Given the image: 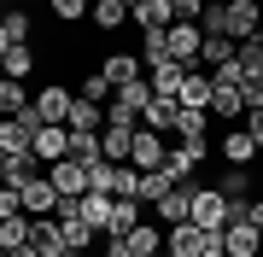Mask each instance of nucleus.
Listing matches in <instances>:
<instances>
[{"mask_svg":"<svg viewBox=\"0 0 263 257\" xmlns=\"http://www.w3.org/2000/svg\"><path fill=\"white\" fill-rule=\"evenodd\" d=\"M123 240H129V251H135V257H158V251H164V228H152V222L129 228Z\"/></svg>","mask_w":263,"mask_h":257,"instance_id":"24","label":"nucleus"},{"mask_svg":"<svg viewBox=\"0 0 263 257\" xmlns=\"http://www.w3.org/2000/svg\"><path fill=\"white\" fill-rule=\"evenodd\" d=\"M47 6H53V18H59V24H82L88 12H94V0H47Z\"/></svg>","mask_w":263,"mask_h":257,"instance_id":"37","label":"nucleus"},{"mask_svg":"<svg viewBox=\"0 0 263 257\" xmlns=\"http://www.w3.org/2000/svg\"><path fill=\"white\" fill-rule=\"evenodd\" d=\"M0 65H6V76H12V82H24L29 70H35V47H29V41H12Z\"/></svg>","mask_w":263,"mask_h":257,"instance_id":"25","label":"nucleus"},{"mask_svg":"<svg viewBox=\"0 0 263 257\" xmlns=\"http://www.w3.org/2000/svg\"><path fill=\"white\" fill-rule=\"evenodd\" d=\"M65 129L100 134V129H105V105H94V100H82V94H76V100H70V117H65Z\"/></svg>","mask_w":263,"mask_h":257,"instance_id":"18","label":"nucleus"},{"mask_svg":"<svg viewBox=\"0 0 263 257\" xmlns=\"http://www.w3.org/2000/svg\"><path fill=\"white\" fill-rule=\"evenodd\" d=\"M240 47H234V41H228V35H205V47H199V65H228V58H234Z\"/></svg>","mask_w":263,"mask_h":257,"instance_id":"31","label":"nucleus"},{"mask_svg":"<svg viewBox=\"0 0 263 257\" xmlns=\"http://www.w3.org/2000/svg\"><path fill=\"white\" fill-rule=\"evenodd\" d=\"M70 158L82 164V170H88V164H100V158H105L100 134H82V129H70Z\"/></svg>","mask_w":263,"mask_h":257,"instance_id":"29","label":"nucleus"},{"mask_svg":"<svg viewBox=\"0 0 263 257\" xmlns=\"http://www.w3.org/2000/svg\"><path fill=\"white\" fill-rule=\"evenodd\" d=\"M211 82H216V88H240V82H246L240 58H228V65H216V70H211Z\"/></svg>","mask_w":263,"mask_h":257,"instance_id":"40","label":"nucleus"},{"mask_svg":"<svg viewBox=\"0 0 263 257\" xmlns=\"http://www.w3.org/2000/svg\"><path fill=\"white\" fill-rule=\"evenodd\" d=\"M24 111H29V88L6 76L0 82V117H24Z\"/></svg>","mask_w":263,"mask_h":257,"instance_id":"30","label":"nucleus"},{"mask_svg":"<svg viewBox=\"0 0 263 257\" xmlns=\"http://www.w3.org/2000/svg\"><path fill=\"white\" fill-rule=\"evenodd\" d=\"M240 100H246V111H257V105H263V76H246L240 82Z\"/></svg>","mask_w":263,"mask_h":257,"instance_id":"41","label":"nucleus"},{"mask_svg":"<svg viewBox=\"0 0 263 257\" xmlns=\"http://www.w3.org/2000/svg\"><path fill=\"white\" fill-rule=\"evenodd\" d=\"M146 82H152V100H176L181 94V82H187V65H158V70H146Z\"/></svg>","mask_w":263,"mask_h":257,"instance_id":"17","label":"nucleus"},{"mask_svg":"<svg viewBox=\"0 0 263 257\" xmlns=\"http://www.w3.org/2000/svg\"><path fill=\"white\" fill-rule=\"evenodd\" d=\"M199 257H228V246H222V234H211L205 246H199Z\"/></svg>","mask_w":263,"mask_h":257,"instance_id":"45","label":"nucleus"},{"mask_svg":"<svg viewBox=\"0 0 263 257\" xmlns=\"http://www.w3.org/2000/svg\"><path fill=\"white\" fill-rule=\"evenodd\" d=\"M76 205H82V222L94 234H111V216H117V199H111V193H82Z\"/></svg>","mask_w":263,"mask_h":257,"instance_id":"11","label":"nucleus"},{"mask_svg":"<svg viewBox=\"0 0 263 257\" xmlns=\"http://www.w3.org/2000/svg\"><path fill=\"white\" fill-rule=\"evenodd\" d=\"M193 222H199L205 234H222L228 222H234V205H228L216 187H193Z\"/></svg>","mask_w":263,"mask_h":257,"instance_id":"1","label":"nucleus"},{"mask_svg":"<svg viewBox=\"0 0 263 257\" xmlns=\"http://www.w3.org/2000/svg\"><path fill=\"white\" fill-rule=\"evenodd\" d=\"M47 181L59 187V199H82L88 187H94V181H88V170L76 158H59V164H47Z\"/></svg>","mask_w":263,"mask_h":257,"instance_id":"4","label":"nucleus"},{"mask_svg":"<svg viewBox=\"0 0 263 257\" xmlns=\"http://www.w3.org/2000/svg\"><path fill=\"white\" fill-rule=\"evenodd\" d=\"M176 141H211V111H193V105H181L176 111Z\"/></svg>","mask_w":263,"mask_h":257,"instance_id":"19","label":"nucleus"},{"mask_svg":"<svg viewBox=\"0 0 263 257\" xmlns=\"http://www.w3.org/2000/svg\"><path fill=\"white\" fill-rule=\"evenodd\" d=\"M100 146H105V158H111V164H129V152H135V129L105 123V129H100Z\"/></svg>","mask_w":263,"mask_h":257,"instance_id":"22","label":"nucleus"},{"mask_svg":"<svg viewBox=\"0 0 263 257\" xmlns=\"http://www.w3.org/2000/svg\"><path fill=\"white\" fill-rule=\"evenodd\" d=\"M29 141H35V129L24 117H0V152H29Z\"/></svg>","mask_w":263,"mask_h":257,"instance_id":"23","label":"nucleus"},{"mask_svg":"<svg viewBox=\"0 0 263 257\" xmlns=\"http://www.w3.org/2000/svg\"><path fill=\"white\" fill-rule=\"evenodd\" d=\"M123 6H129V12H135V6H141V0H123Z\"/></svg>","mask_w":263,"mask_h":257,"instance_id":"51","label":"nucleus"},{"mask_svg":"<svg viewBox=\"0 0 263 257\" xmlns=\"http://www.w3.org/2000/svg\"><path fill=\"white\" fill-rule=\"evenodd\" d=\"M0 187H6V152H0Z\"/></svg>","mask_w":263,"mask_h":257,"instance_id":"50","label":"nucleus"},{"mask_svg":"<svg viewBox=\"0 0 263 257\" xmlns=\"http://www.w3.org/2000/svg\"><path fill=\"white\" fill-rule=\"evenodd\" d=\"M170 187H176V181H170V175H164V164H158V170H141V187H135V199H141V205H158Z\"/></svg>","mask_w":263,"mask_h":257,"instance_id":"28","label":"nucleus"},{"mask_svg":"<svg viewBox=\"0 0 263 257\" xmlns=\"http://www.w3.org/2000/svg\"><path fill=\"white\" fill-rule=\"evenodd\" d=\"M35 175H47V164H41L35 152H6V187H18V193H24Z\"/></svg>","mask_w":263,"mask_h":257,"instance_id":"14","label":"nucleus"},{"mask_svg":"<svg viewBox=\"0 0 263 257\" xmlns=\"http://www.w3.org/2000/svg\"><path fill=\"white\" fill-rule=\"evenodd\" d=\"M170 6H176V18H181V24H199V12H205V0H170Z\"/></svg>","mask_w":263,"mask_h":257,"instance_id":"43","label":"nucleus"},{"mask_svg":"<svg viewBox=\"0 0 263 257\" xmlns=\"http://www.w3.org/2000/svg\"><path fill=\"white\" fill-rule=\"evenodd\" d=\"M12 246H29V216H24V210L0 222V251H12Z\"/></svg>","mask_w":263,"mask_h":257,"instance_id":"32","label":"nucleus"},{"mask_svg":"<svg viewBox=\"0 0 263 257\" xmlns=\"http://www.w3.org/2000/svg\"><path fill=\"white\" fill-rule=\"evenodd\" d=\"M88 18H94L100 29H117L123 18H129V6H123V0H94V12H88Z\"/></svg>","mask_w":263,"mask_h":257,"instance_id":"35","label":"nucleus"},{"mask_svg":"<svg viewBox=\"0 0 263 257\" xmlns=\"http://www.w3.org/2000/svg\"><path fill=\"white\" fill-rule=\"evenodd\" d=\"M29 152H35L41 164L70 158V129H65V123H41V129H35V141H29Z\"/></svg>","mask_w":263,"mask_h":257,"instance_id":"6","label":"nucleus"},{"mask_svg":"<svg viewBox=\"0 0 263 257\" xmlns=\"http://www.w3.org/2000/svg\"><path fill=\"white\" fill-rule=\"evenodd\" d=\"M0 257H41L35 246H12V251H0Z\"/></svg>","mask_w":263,"mask_h":257,"instance_id":"48","label":"nucleus"},{"mask_svg":"<svg viewBox=\"0 0 263 257\" xmlns=\"http://www.w3.org/2000/svg\"><path fill=\"white\" fill-rule=\"evenodd\" d=\"M0 24H6L12 41H29V12H24V6H6V12H0Z\"/></svg>","mask_w":263,"mask_h":257,"instance_id":"38","label":"nucleus"},{"mask_svg":"<svg viewBox=\"0 0 263 257\" xmlns=\"http://www.w3.org/2000/svg\"><path fill=\"white\" fill-rule=\"evenodd\" d=\"M164 41H170V58L193 70V65H199V47H205V29H199V24H181V18H176V24L164 29Z\"/></svg>","mask_w":263,"mask_h":257,"instance_id":"3","label":"nucleus"},{"mask_svg":"<svg viewBox=\"0 0 263 257\" xmlns=\"http://www.w3.org/2000/svg\"><path fill=\"white\" fill-rule=\"evenodd\" d=\"M82 257H88V251H82Z\"/></svg>","mask_w":263,"mask_h":257,"instance_id":"58","label":"nucleus"},{"mask_svg":"<svg viewBox=\"0 0 263 257\" xmlns=\"http://www.w3.org/2000/svg\"><path fill=\"white\" fill-rule=\"evenodd\" d=\"M76 94H82V100H94V105H105V100L117 94V88H111V82H105L100 70H94V76H82V88H76Z\"/></svg>","mask_w":263,"mask_h":257,"instance_id":"39","label":"nucleus"},{"mask_svg":"<svg viewBox=\"0 0 263 257\" xmlns=\"http://www.w3.org/2000/svg\"><path fill=\"white\" fill-rule=\"evenodd\" d=\"M176 111H181L176 100H152L146 111H141V129H158V134H170V129H176Z\"/></svg>","mask_w":263,"mask_h":257,"instance_id":"26","label":"nucleus"},{"mask_svg":"<svg viewBox=\"0 0 263 257\" xmlns=\"http://www.w3.org/2000/svg\"><path fill=\"white\" fill-rule=\"evenodd\" d=\"M211 94H216V82L205 76V70H187V82H181V94H176V105H193V111H211Z\"/></svg>","mask_w":263,"mask_h":257,"instance_id":"15","label":"nucleus"},{"mask_svg":"<svg viewBox=\"0 0 263 257\" xmlns=\"http://www.w3.org/2000/svg\"><path fill=\"white\" fill-rule=\"evenodd\" d=\"M216 193H222L228 205H246L252 199V170H246V164H228V170L216 175Z\"/></svg>","mask_w":263,"mask_h":257,"instance_id":"16","label":"nucleus"},{"mask_svg":"<svg viewBox=\"0 0 263 257\" xmlns=\"http://www.w3.org/2000/svg\"><path fill=\"white\" fill-rule=\"evenodd\" d=\"M164 158H170L164 134H158V129H135V152H129V164H135V170H158Z\"/></svg>","mask_w":263,"mask_h":257,"instance_id":"10","label":"nucleus"},{"mask_svg":"<svg viewBox=\"0 0 263 257\" xmlns=\"http://www.w3.org/2000/svg\"><path fill=\"white\" fill-rule=\"evenodd\" d=\"M193 170H199V158L187 152V146H176V152L164 158V175H170V181H193Z\"/></svg>","mask_w":263,"mask_h":257,"instance_id":"34","label":"nucleus"},{"mask_svg":"<svg viewBox=\"0 0 263 257\" xmlns=\"http://www.w3.org/2000/svg\"><path fill=\"white\" fill-rule=\"evenodd\" d=\"M257 47H263V24H257Z\"/></svg>","mask_w":263,"mask_h":257,"instance_id":"53","label":"nucleus"},{"mask_svg":"<svg viewBox=\"0 0 263 257\" xmlns=\"http://www.w3.org/2000/svg\"><path fill=\"white\" fill-rule=\"evenodd\" d=\"M216 6H228V0H216Z\"/></svg>","mask_w":263,"mask_h":257,"instance_id":"55","label":"nucleus"},{"mask_svg":"<svg viewBox=\"0 0 263 257\" xmlns=\"http://www.w3.org/2000/svg\"><path fill=\"white\" fill-rule=\"evenodd\" d=\"M257 24H263L257 0H228V6H222V35L234 41V47H240V41H257Z\"/></svg>","mask_w":263,"mask_h":257,"instance_id":"2","label":"nucleus"},{"mask_svg":"<svg viewBox=\"0 0 263 257\" xmlns=\"http://www.w3.org/2000/svg\"><path fill=\"white\" fill-rule=\"evenodd\" d=\"M18 210H24V193H18V187H0V222L18 216Z\"/></svg>","mask_w":263,"mask_h":257,"instance_id":"42","label":"nucleus"},{"mask_svg":"<svg viewBox=\"0 0 263 257\" xmlns=\"http://www.w3.org/2000/svg\"><path fill=\"white\" fill-rule=\"evenodd\" d=\"M29 246H35L41 257H65V228H59V216H29Z\"/></svg>","mask_w":263,"mask_h":257,"instance_id":"9","label":"nucleus"},{"mask_svg":"<svg viewBox=\"0 0 263 257\" xmlns=\"http://www.w3.org/2000/svg\"><path fill=\"white\" fill-rule=\"evenodd\" d=\"M0 12H6V0H0Z\"/></svg>","mask_w":263,"mask_h":257,"instance_id":"56","label":"nucleus"},{"mask_svg":"<svg viewBox=\"0 0 263 257\" xmlns=\"http://www.w3.org/2000/svg\"><path fill=\"white\" fill-rule=\"evenodd\" d=\"M100 76L111 82V88L135 82V76H141V53H111V58H105V65H100Z\"/></svg>","mask_w":263,"mask_h":257,"instance_id":"21","label":"nucleus"},{"mask_svg":"<svg viewBox=\"0 0 263 257\" xmlns=\"http://www.w3.org/2000/svg\"><path fill=\"white\" fill-rule=\"evenodd\" d=\"M6 47H12V35H6V24H0V58H6Z\"/></svg>","mask_w":263,"mask_h":257,"instance_id":"49","label":"nucleus"},{"mask_svg":"<svg viewBox=\"0 0 263 257\" xmlns=\"http://www.w3.org/2000/svg\"><path fill=\"white\" fill-rule=\"evenodd\" d=\"M222 246H228V257H257L263 251V228H252V222H228V228H222Z\"/></svg>","mask_w":263,"mask_h":257,"instance_id":"12","label":"nucleus"},{"mask_svg":"<svg viewBox=\"0 0 263 257\" xmlns=\"http://www.w3.org/2000/svg\"><path fill=\"white\" fill-rule=\"evenodd\" d=\"M129 24L141 29V35H164V29L176 24V6H170V0H141V6L129 12Z\"/></svg>","mask_w":263,"mask_h":257,"instance_id":"8","label":"nucleus"},{"mask_svg":"<svg viewBox=\"0 0 263 257\" xmlns=\"http://www.w3.org/2000/svg\"><path fill=\"white\" fill-rule=\"evenodd\" d=\"M152 210H158V222H170V228H176V222H193V181H176Z\"/></svg>","mask_w":263,"mask_h":257,"instance_id":"7","label":"nucleus"},{"mask_svg":"<svg viewBox=\"0 0 263 257\" xmlns=\"http://www.w3.org/2000/svg\"><path fill=\"white\" fill-rule=\"evenodd\" d=\"M246 129H252V141L263 146V105H257V111H246Z\"/></svg>","mask_w":263,"mask_h":257,"instance_id":"44","label":"nucleus"},{"mask_svg":"<svg viewBox=\"0 0 263 257\" xmlns=\"http://www.w3.org/2000/svg\"><path fill=\"white\" fill-rule=\"evenodd\" d=\"M105 257H135V251H129V240H105Z\"/></svg>","mask_w":263,"mask_h":257,"instance_id":"46","label":"nucleus"},{"mask_svg":"<svg viewBox=\"0 0 263 257\" xmlns=\"http://www.w3.org/2000/svg\"><path fill=\"white\" fill-rule=\"evenodd\" d=\"M117 100L129 105V111H146V105H152V82H146V76H135V82H123V88H117Z\"/></svg>","mask_w":263,"mask_h":257,"instance_id":"33","label":"nucleus"},{"mask_svg":"<svg viewBox=\"0 0 263 257\" xmlns=\"http://www.w3.org/2000/svg\"><path fill=\"white\" fill-rule=\"evenodd\" d=\"M246 222H252V228H263V199H252V205H246Z\"/></svg>","mask_w":263,"mask_h":257,"instance_id":"47","label":"nucleus"},{"mask_svg":"<svg viewBox=\"0 0 263 257\" xmlns=\"http://www.w3.org/2000/svg\"><path fill=\"white\" fill-rule=\"evenodd\" d=\"M158 257H164V251H158Z\"/></svg>","mask_w":263,"mask_h":257,"instance_id":"57","label":"nucleus"},{"mask_svg":"<svg viewBox=\"0 0 263 257\" xmlns=\"http://www.w3.org/2000/svg\"><path fill=\"white\" fill-rule=\"evenodd\" d=\"M53 210H59V187H53L47 175H35L24 187V216H53Z\"/></svg>","mask_w":263,"mask_h":257,"instance_id":"13","label":"nucleus"},{"mask_svg":"<svg viewBox=\"0 0 263 257\" xmlns=\"http://www.w3.org/2000/svg\"><path fill=\"white\" fill-rule=\"evenodd\" d=\"M0 82H6V65H0Z\"/></svg>","mask_w":263,"mask_h":257,"instance_id":"54","label":"nucleus"},{"mask_svg":"<svg viewBox=\"0 0 263 257\" xmlns=\"http://www.w3.org/2000/svg\"><path fill=\"white\" fill-rule=\"evenodd\" d=\"M205 228H199V222H176V228H170V251H187V257H199V246H205Z\"/></svg>","mask_w":263,"mask_h":257,"instance_id":"27","label":"nucleus"},{"mask_svg":"<svg viewBox=\"0 0 263 257\" xmlns=\"http://www.w3.org/2000/svg\"><path fill=\"white\" fill-rule=\"evenodd\" d=\"M70 88L65 82H41L35 88V100H29V105H35V111H41V123H65V117H70Z\"/></svg>","mask_w":263,"mask_h":257,"instance_id":"5","label":"nucleus"},{"mask_svg":"<svg viewBox=\"0 0 263 257\" xmlns=\"http://www.w3.org/2000/svg\"><path fill=\"white\" fill-rule=\"evenodd\" d=\"M141 65H146V70L170 65V41H164V35H141Z\"/></svg>","mask_w":263,"mask_h":257,"instance_id":"36","label":"nucleus"},{"mask_svg":"<svg viewBox=\"0 0 263 257\" xmlns=\"http://www.w3.org/2000/svg\"><path fill=\"white\" fill-rule=\"evenodd\" d=\"M222 158H228V164H252V158H257V141H252L246 123H234V129L222 134Z\"/></svg>","mask_w":263,"mask_h":257,"instance_id":"20","label":"nucleus"},{"mask_svg":"<svg viewBox=\"0 0 263 257\" xmlns=\"http://www.w3.org/2000/svg\"><path fill=\"white\" fill-rule=\"evenodd\" d=\"M164 257H187V251H164Z\"/></svg>","mask_w":263,"mask_h":257,"instance_id":"52","label":"nucleus"}]
</instances>
